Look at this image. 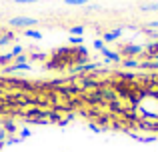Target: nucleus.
<instances>
[{
	"mask_svg": "<svg viewBox=\"0 0 158 152\" xmlns=\"http://www.w3.org/2000/svg\"><path fill=\"white\" fill-rule=\"evenodd\" d=\"M142 10H158V4H144Z\"/></svg>",
	"mask_w": 158,
	"mask_h": 152,
	"instance_id": "8",
	"label": "nucleus"
},
{
	"mask_svg": "<svg viewBox=\"0 0 158 152\" xmlns=\"http://www.w3.org/2000/svg\"><path fill=\"white\" fill-rule=\"evenodd\" d=\"M24 36L34 38V40H40V38H42V32H40V30H24Z\"/></svg>",
	"mask_w": 158,
	"mask_h": 152,
	"instance_id": "3",
	"label": "nucleus"
},
{
	"mask_svg": "<svg viewBox=\"0 0 158 152\" xmlns=\"http://www.w3.org/2000/svg\"><path fill=\"white\" fill-rule=\"evenodd\" d=\"M150 26L152 28H158V22H150Z\"/></svg>",
	"mask_w": 158,
	"mask_h": 152,
	"instance_id": "12",
	"label": "nucleus"
},
{
	"mask_svg": "<svg viewBox=\"0 0 158 152\" xmlns=\"http://www.w3.org/2000/svg\"><path fill=\"white\" fill-rule=\"evenodd\" d=\"M16 4H28V2H40V0H14Z\"/></svg>",
	"mask_w": 158,
	"mask_h": 152,
	"instance_id": "11",
	"label": "nucleus"
},
{
	"mask_svg": "<svg viewBox=\"0 0 158 152\" xmlns=\"http://www.w3.org/2000/svg\"><path fill=\"white\" fill-rule=\"evenodd\" d=\"M22 52H24V46H20V44H18V46H14V48H12V52H10V54L16 58V56H20Z\"/></svg>",
	"mask_w": 158,
	"mask_h": 152,
	"instance_id": "6",
	"label": "nucleus"
},
{
	"mask_svg": "<svg viewBox=\"0 0 158 152\" xmlns=\"http://www.w3.org/2000/svg\"><path fill=\"white\" fill-rule=\"evenodd\" d=\"M38 20L36 18H30V16H16V18H10V26H16V28H30V26H36Z\"/></svg>",
	"mask_w": 158,
	"mask_h": 152,
	"instance_id": "1",
	"label": "nucleus"
},
{
	"mask_svg": "<svg viewBox=\"0 0 158 152\" xmlns=\"http://www.w3.org/2000/svg\"><path fill=\"white\" fill-rule=\"evenodd\" d=\"M20 70H32V66L28 62H14L12 66H8V68H4V72H8V74H12V72H20Z\"/></svg>",
	"mask_w": 158,
	"mask_h": 152,
	"instance_id": "2",
	"label": "nucleus"
},
{
	"mask_svg": "<svg viewBox=\"0 0 158 152\" xmlns=\"http://www.w3.org/2000/svg\"><path fill=\"white\" fill-rule=\"evenodd\" d=\"M120 36V30H114V32H106L104 34V40H114V38H118Z\"/></svg>",
	"mask_w": 158,
	"mask_h": 152,
	"instance_id": "5",
	"label": "nucleus"
},
{
	"mask_svg": "<svg viewBox=\"0 0 158 152\" xmlns=\"http://www.w3.org/2000/svg\"><path fill=\"white\" fill-rule=\"evenodd\" d=\"M66 4H72V6H82V4H88V0H64Z\"/></svg>",
	"mask_w": 158,
	"mask_h": 152,
	"instance_id": "7",
	"label": "nucleus"
},
{
	"mask_svg": "<svg viewBox=\"0 0 158 152\" xmlns=\"http://www.w3.org/2000/svg\"><path fill=\"white\" fill-rule=\"evenodd\" d=\"M70 42H72V44H82V36H72Z\"/></svg>",
	"mask_w": 158,
	"mask_h": 152,
	"instance_id": "9",
	"label": "nucleus"
},
{
	"mask_svg": "<svg viewBox=\"0 0 158 152\" xmlns=\"http://www.w3.org/2000/svg\"><path fill=\"white\" fill-rule=\"evenodd\" d=\"M68 32L74 36H84V26H72V28H68Z\"/></svg>",
	"mask_w": 158,
	"mask_h": 152,
	"instance_id": "4",
	"label": "nucleus"
},
{
	"mask_svg": "<svg viewBox=\"0 0 158 152\" xmlns=\"http://www.w3.org/2000/svg\"><path fill=\"white\" fill-rule=\"evenodd\" d=\"M94 46H96L98 50H104V42H102V40H96V42H94Z\"/></svg>",
	"mask_w": 158,
	"mask_h": 152,
	"instance_id": "10",
	"label": "nucleus"
}]
</instances>
